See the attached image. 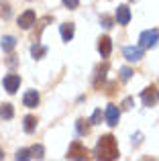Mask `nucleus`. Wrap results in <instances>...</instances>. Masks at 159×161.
Returning <instances> with one entry per match:
<instances>
[{
    "label": "nucleus",
    "instance_id": "obj_1",
    "mask_svg": "<svg viewBox=\"0 0 159 161\" xmlns=\"http://www.w3.org/2000/svg\"><path fill=\"white\" fill-rule=\"evenodd\" d=\"M96 155L100 161H114L118 159V145H116V139L112 135H104L100 137L98 145H96Z\"/></svg>",
    "mask_w": 159,
    "mask_h": 161
},
{
    "label": "nucleus",
    "instance_id": "obj_2",
    "mask_svg": "<svg viewBox=\"0 0 159 161\" xmlns=\"http://www.w3.org/2000/svg\"><path fill=\"white\" fill-rule=\"evenodd\" d=\"M159 41V29H149V31H143L139 37V45L143 49H151L155 47Z\"/></svg>",
    "mask_w": 159,
    "mask_h": 161
},
{
    "label": "nucleus",
    "instance_id": "obj_3",
    "mask_svg": "<svg viewBox=\"0 0 159 161\" xmlns=\"http://www.w3.org/2000/svg\"><path fill=\"white\" fill-rule=\"evenodd\" d=\"M65 157H68V159H88V149L80 141H74L72 145H69Z\"/></svg>",
    "mask_w": 159,
    "mask_h": 161
},
{
    "label": "nucleus",
    "instance_id": "obj_4",
    "mask_svg": "<svg viewBox=\"0 0 159 161\" xmlns=\"http://www.w3.org/2000/svg\"><path fill=\"white\" fill-rule=\"evenodd\" d=\"M2 84H4V90H6L8 94H14V92L19 90V86H20V75H16V74H8L6 78L2 80Z\"/></svg>",
    "mask_w": 159,
    "mask_h": 161
},
{
    "label": "nucleus",
    "instance_id": "obj_5",
    "mask_svg": "<svg viewBox=\"0 0 159 161\" xmlns=\"http://www.w3.org/2000/svg\"><path fill=\"white\" fill-rule=\"evenodd\" d=\"M123 53H124V57H127L131 63H137V61L143 59V47H124Z\"/></svg>",
    "mask_w": 159,
    "mask_h": 161
},
{
    "label": "nucleus",
    "instance_id": "obj_6",
    "mask_svg": "<svg viewBox=\"0 0 159 161\" xmlns=\"http://www.w3.org/2000/svg\"><path fill=\"white\" fill-rule=\"evenodd\" d=\"M35 20H37L35 12H33V10H27V12H23V14L19 16V27L27 31V29H31L33 25H35Z\"/></svg>",
    "mask_w": 159,
    "mask_h": 161
},
{
    "label": "nucleus",
    "instance_id": "obj_7",
    "mask_svg": "<svg viewBox=\"0 0 159 161\" xmlns=\"http://www.w3.org/2000/svg\"><path fill=\"white\" fill-rule=\"evenodd\" d=\"M157 98H159V94H157V90L153 86L151 88H145L143 94H141V100H143L145 106H153V104L157 102Z\"/></svg>",
    "mask_w": 159,
    "mask_h": 161
},
{
    "label": "nucleus",
    "instance_id": "obj_8",
    "mask_svg": "<svg viewBox=\"0 0 159 161\" xmlns=\"http://www.w3.org/2000/svg\"><path fill=\"white\" fill-rule=\"evenodd\" d=\"M116 23L118 25H129L131 23V10H129L127 4H120L116 8Z\"/></svg>",
    "mask_w": 159,
    "mask_h": 161
},
{
    "label": "nucleus",
    "instance_id": "obj_9",
    "mask_svg": "<svg viewBox=\"0 0 159 161\" xmlns=\"http://www.w3.org/2000/svg\"><path fill=\"white\" fill-rule=\"evenodd\" d=\"M118 118H120V110L114 106V104H110V106L106 108V122L108 126H116L118 125Z\"/></svg>",
    "mask_w": 159,
    "mask_h": 161
},
{
    "label": "nucleus",
    "instance_id": "obj_10",
    "mask_svg": "<svg viewBox=\"0 0 159 161\" xmlns=\"http://www.w3.org/2000/svg\"><path fill=\"white\" fill-rule=\"evenodd\" d=\"M23 104L27 108H37V104H39V92L37 90H29L27 94L23 96Z\"/></svg>",
    "mask_w": 159,
    "mask_h": 161
},
{
    "label": "nucleus",
    "instance_id": "obj_11",
    "mask_svg": "<svg viewBox=\"0 0 159 161\" xmlns=\"http://www.w3.org/2000/svg\"><path fill=\"white\" fill-rule=\"evenodd\" d=\"M98 51H100V55H102L104 59L110 55V51H112V41H110V37H102V39H100V43H98Z\"/></svg>",
    "mask_w": 159,
    "mask_h": 161
},
{
    "label": "nucleus",
    "instance_id": "obj_12",
    "mask_svg": "<svg viewBox=\"0 0 159 161\" xmlns=\"http://www.w3.org/2000/svg\"><path fill=\"white\" fill-rule=\"evenodd\" d=\"M74 33H76L74 23H63V25H61V39H63V41H72Z\"/></svg>",
    "mask_w": 159,
    "mask_h": 161
},
{
    "label": "nucleus",
    "instance_id": "obj_13",
    "mask_svg": "<svg viewBox=\"0 0 159 161\" xmlns=\"http://www.w3.org/2000/svg\"><path fill=\"white\" fill-rule=\"evenodd\" d=\"M23 129H25V133H35V129H37V118L35 116H25V122H23Z\"/></svg>",
    "mask_w": 159,
    "mask_h": 161
},
{
    "label": "nucleus",
    "instance_id": "obj_14",
    "mask_svg": "<svg viewBox=\"0 0 159 161\" xmlns=\"http://www.w3.org/2000/svg\"><path fill=\"white\" fill-rule=\"evenodd\" d=\"M45 53H47V47H45V45H41L39 41H37V43H35V45L31 47V55H33L35 59H41V57H43Z\"/></svg>",
    "mask_w": 159,
    "mask_h": 161
},
{
    "label": "nucleus",
    "instance_id": "obj_15",
    "mask_svg": "<svg viewBox=\"0 0 159 161\" xmlns=\"http://www.w3.org/2000/svg\"><path fill=\"white\" fill-rule=\"evenodd\" d=\"M12 116H14V108H12V104H2V106H0V118L10 120Z\"/></svg>",
    "mask_w": 159,
    "mask_h": 161
},
{
    "label": "nucleus",
    "instance_id": "obj_16",
    "mask_svg": "<svg viewBox=\"0 0 159 161\" xmlns=\"http://www.w3.org/2000/svg\"><path fill=\"white\" fill-rule=\"evenodd\" d=\"M12 14V8L8 0H0V19H8Z\"/></svg>",
    "mask_w": 159,
    "mask_h": 161
},
{
    "label": "nucleus",
    "instance_id": "obj_17",
    "mask_svg": "<svg viewBox=\"0 0 159 161\" xmlns=\"http://www.w3.org/2000/svg\"><path fill=\"white\" fill-rule=\"evenodd\" d=\"M14 47H16V39H14V37L8 35V37H4V39H2V49H4L6 53H10Z\"/></svg>",
    "mask_w": 159,
    "mask_h": 161
},
{
    "label": "nucleus",
    "instance_id": "obj_18",
    "mask_svg": "<svg viewBox=\"0 0 159 161\" xmlns=\"http://www.w3.org/2000/svg\"><path fill=\"white\" fill-rule=\"evenodd\" d=\"M90 120H84V118H80V120L76 122V129H78V133L80 135H88L90 133V125H88Z\"/></svg>",
    "mask_w": 159,
    "mask_h": 161
},
{
    "label": "nucleus",
    "instance_id": "obj_19",
    "mask_svg": "<svg viewBox=\"0 0 159 161\" xmlns=\"http://www.w3.org/2000/svg\"><path fill=\"white\" fill-rule=\"evenodd\" d=\"M29 151H31V157H35V159H43V153H45L43 145H33Z\"/></svg>",
    "mask_w": 159,
    "mask_h": 161
},
{
    "label": "nucleus",
    "instance_id": "obj_20",
    "mask_svg": "<svg viewBox=\"0 0 159 161\" xmlns=\"http://www.w3.org/2000/svg\"><path fill=\"white\" fill-rule=\"evenodd\" d=\"M120 78H123V82L131 80L133 78V69H131V67H123V69H120Z\"/></svg>",
    "mask_w": 159,
    "mask_h": 161
},
{
    "label": "nucleus",
    "instance_id": "obj_21",
    "mask_svg": "<svg viewBox=\"0 0 159 161\" xmlns=\"http://www.w3.org/2000/svg\"><path fill=\"white\" fill-rule=\"evenodd\" d=\"M100 118H102V110L96 108V110H94V114H92V118H90V122H92V125H98Z\"/></svg>",
    "mask_w": 159,
    "mask_h": 161
},
{
    "label": "nucleus",
    "instance_id": "obj_22",
    "mask_svg": "<svg viewBox=\"0 0 159 161\" xmlns=\"http://www.w3.org/2000/svg\"><path fill=\"white\" fill-rule=\"evenodd\" d=\"M16 159H31V151L29 149H20V151H16Z\"/></svg>",
    "mask_w": 159,
    "mask_h": 161
},
{
    "label": "nucleus",
    "instance_id": "obj_23",
    "mask_svg": "<svg viewBox=\"0 0 159 161\" xmlns=\"http://www.w3.org/2000/svg\"><path fill=\"white\" fill-rule=\"evenodd\" d=\"M102 27L104 29H110L112 27V19H110V16H106V14L102 16Z\"/></svg>",
    "mask_w": 159,
    "mask_h": 161
},
{
    "label": "nucleus",
    "instance_id": "obj_24",
    "mask_svg": "<svg viewBox=\"0 0 159 161\" xmlns=\"http://www.w3.org/2000/svg\"><path fill=\"white\" fill-rule=\"evenodd\" d=\"M63 4H65V6H68V8H72V10H74V8H78L80 0H63Z\"/></svg>",
    "mask_w": 159,
    "mask_h": 161
},
{
    "label": "nucleus",
    "instance_id": "obj_25",
    "mask_svg": "<svg viewBox=\"0 0 159 161\" xmlns=\"http://www.w3.org/2000/svg\"><path fill=\"white\" fill-rule=\"evenodd\" d=\"M131 104H133V100H131V98H127V100L123 102V108H124V110H129V108H131Z\"/></svg>",
    "mask_w": 159,
    "mask_h": 161
},
{
    "label": "nucleus",
    "instance_id": "obj_26",
    "mask_svg": "<svg viewBox=\"0 0 159 161\" xmlns=\"http://www.w3.org/2000/svg\"><path fill=\"white\" fill-rule=\"evenodd\" d=\"M2 157H4V155H2V151H0V159H2Z\"/></svg>",
    "mask_w": 159,
    "mask_h": 161
}]
</instances>
